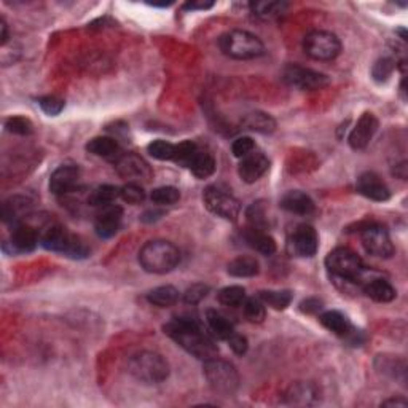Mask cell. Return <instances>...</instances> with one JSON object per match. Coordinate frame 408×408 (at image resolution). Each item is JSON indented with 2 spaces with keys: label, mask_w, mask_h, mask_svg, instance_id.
Masks as SVG:
<instances>
[{
  "label": "cell",
  "mask_w": 408,
  "mask_h": 408,
  "mask_svg": "<svg viewBox=\"0 0 408 408\" xmlns=\"http://www.w3.org/2000/svg\"><path fill=\"white\" fill-rule=\"evenodd\" d=\"M171 340L199 360L217 357L218 348L197 316H179L163 327Z\"/></svg>",
  "instance_id": "1"
},
{
  "label": "cell",
  "mask_w": 408,
  "mask_h": 408,
  "mask_svg": "<svg viewBox=\"0 0 408 408\" xmlns=\"http://www.w3.org/2000/svg\"><path fill=\"white\" fill-rule=\"evenodd\" d=\"M180 262V251L171 241L153 239L139 251V265L152 275L171 273Z\"/></svg>",
  "instance_id": "2"
},
{
  "label": "cell",
  "mask_w": 408,
  "mask_h": 408,
  "mask_svg": "<svg viewBox=\"0 0 408 408\" xmlns=\"http://www.w3.org/2000/svg\"><path fill=\"white\" fill-rule=\"evenodd\" d=\"M330 276L340 282H351L356 286H362L364 279L369 275V268L365 267L362 258L356 252L348 247H336L325 258Z\"/></svg>",
  "instance_id": "3"
},
{
  "label": "cell",
  "mask_w": 408,
  "mask_h": 408,
  "mask_svg": "<svg viewBox=\"0 0 408 408\" xmlns=\"http://www.w3.org/2000/svg\"><path fill=\"white\" fill-rule=\"evenodd\" d=\"M218 48L223 55L238 59V61H249L260 58L265 53V45L256 34L233 29L218 37Z\"/></svg>",
  "instance_id": "4"
},
{
  "label": "cell",
  "mask_w": 408,
  "mask_h": 408,
  "mask_svg": "<svg viewBox=\"0 0 408 408\" xmlns=\"http://www.w3.org/2000/svg\"><path fill=\"white\" fill-rule=\"evenodd\" d=\"M129 375L144 384H159L169 376V364L162 354L140 351L128 360Z\"/></svg>",
  "instance_id": "5"
},
{
  "label": "cell",
  "mask_w": 408,
  "mask_h": 408,
  "mask_svg": "<svg viewBox=\"0 0 408 408\" xmlns=\"http://www.w3.org/2000/svg\"><path fill=\"white\" fill-rule=\"evenodd\" d=\"M40 242L45 249L59 252L69 258H85L90 256V247L85 244V241L80 236L67 232L59 223L46 227L44 235L40 236Z\"/></svg>",
  "instance_id": "6"
},
{
  "label": "cell",
  "mask_w": 408,
  "mask_h": 408,
  "mask_svg": "<svg viewBox=\"0 0 408 408\" xmlns=\"http://www.w3.org/2000/svg\"><path fill=\"white\" fill-rule=\"evenodd\" d=\"M203 374L214 393L230 397L238 391L239 374L235 369V365L227 362V360L217 357L204 360Z\"/></svg>",
  "instance_id": "7"
},
{
  "label": "cell",
  "mask_w": 408,
  "mask_h": 408,
  "mask_svg": "<svg viewBox=\"0 0 408 408\" xmlns=\"http://www.w3.org/2000/svg\"><path fill=\"white\" fill-rule=\"evenodd\" d=\"M204 204L212 214L225 218V221L236 222L241 212L239 201L233 197V193L223 185H209L203 195Z\"/></svg>",
  "instance_id": "8"
},
{
  "label": "cell",
  "mask_w": 408,
  "mask_h": 408,
  "mask_svg": "<svg viewBox=\"0 0 408 408\" xmlns=\"http://www.w3.org/2000/svg\"><path fill=\"white\" fill-rule=\"evenodd\" d=\"M303 50L316 61H332L341 53V42L329 31H311L303 40Z\"/></svg>",
  "instance_id": "9"
},
{
  "label": "cell",
  "mask_w": 408,
  "mask_h": 408,
  "mask_svg": "<svg viewBox=\"0 0 408 408\" xmlns=\"http://www.w3.org/2000/svg\"><path fill=\"white\" fill-rule=\"evenodd\" d=\"M282 80L289 86L298 88L301 91H317L329 86L330 80L325 74L317 72L308 67L298 66V64H289L282 70Z\"/></svg>",
  "instance_id": "10"
},
{
  "label": "cell",
  "mask_w": 408,
  "mask_h": 408,
  "mask_svg": "<svg viewBox=\"0 0 408 408\" xmlns=\"http://www.w3.org/2000/svg\"><path fill=\"white\" fill-rule=\"evenodd\" d=\"M360 241L365 247V251L370 256L380 257V258H389L394 256V244L389 236L388 230L378 223H371L367 225L360 232Z\"/></svg>",
  "instance_id": "11"
},
{
  "label": "cell",
  "mask_w": 408,
  "mask_h": 408,
  "mask_svg": "<svg viewBox=\"0 0 408 408\" xmlns=\"http://www.w3.org/2000/svg\"><path fill=\"white\" fill-rule=\"evenodd\" d=\"M319 247V238L316 230L311 225H298L289 236L287 251L295 257H312L316 256Z\"/></svg>",
  "instance_id": "12"
},
{
  "label": "cell",
  "mask_w": 408,
  "mask_h": 408,
  "mask_svg": "<svg viewBox=\"0 0 408 408\" xmlns=\"http://www.w3.org/2000/svg\"><path fill=\"white\" fill-rule=\"evenodd\" d=\"M356 187L362 197L371 201H378V203H383V201H388L391 198V190H389L386 182L376 173H374V171H365V173L360 174L357 177Z\"/></svg>",
  "instance_id": "13"
},
{
  "label": "cell",
  "mask_w": 408,
  "mask_h": 408,
  "mask_svg": "<svg viewBox=\"0 0 408 408\" xmlns=\"http://www.w3.org/2000/svg\"><path fill=\"white\" fill-rule=\"evenodd\" d=\"M123 221V209L117 204H109L104 208H99V212L94 221V230L96 235L103 239H109L115 236L118 230H120Z\"/></svg>",
  "instance_id": "14"
},
{
  "label": "cell",
  "mask_w": 408,
  "mask_h": 408,
  "mask_svg": "<svg viewBox=\"0 0 408 408\" xmlns=\"http://www.w3.org/2000/svg\"><path fill=\"white\" fill-rule=\"evenodd\" d=\"M270 169V159L262 152L254 150L249 155L241 158V163L238 166V174L242 182L246 183H256L258 179L267 174Z\"/></svg>",
  "instance_id": "15"
},
{
  "label": "cell",
  "mask_w": 408,
  "mask_h": 408,
  "mask_svg": "<svg viewBox=\"0 0 408 408\" xmlns=\"http://www.w3.org/2000/svg\"><path fill=\"white\" fill-rule=\"evenodd\" d=\"M378 125H380L378 118L374 114H370V112H365L364 115H360L356 126L353 128L350 138H348L351 149L364 150L370 144V140L374 139L375 133L378 131Z\"/></svg>",
  "instance_id": "16"
},
{
  "label": "cell",
  "mask_w": 408,
  "mask_h": 408,
  "mask_svg": "<svg viewBox=\"0 0 408 408\" xmlns=\"http://www.w3.org/2000/svg\"><path fill=\"white\" fill-rule=\"evenodd\" d=\"M117 173L123 179L138 180V179H150L152 171L140 157L134 153H123V155L115 162Z\"/></svg>",
  "instance_id": "17"
},
{
  "label": "cell",
  "mask_w": 408,
  "mask_h": 408,
  "mask_svg": "<svg viewBox=\"0 0 408 408\" xmlns=\"http://www.w3.org/2000/svg\"><path fill=\"white\" fill-rule=\"evenodd\" d=\"M80 179V168L75 164H62L50 177V192L56 197L70 193Z\"/></svg>",
  "instance_id": "18"
},
{
  "label": "cell",
  "mask_w": 408,
  "mask_h": 408,
  "mask_svg": "<svg viewBox=\"0 0 408 408\" xmlns=\"http://www.w3.org/2000/svg\"><path fill=\"white\" fill-rule=\"evenodd\" d=\"M40 242V235L34 227L27 223H16L13 233L10 236L8 244L11 254H25L32 252Z\"/></svg>",
  "instance_id": "19"
},
{
  "label": "cell",
  "mask_w": 408,
  "mask_h": 408,
  "mask_svg": "<svg viewBox=\"0 0 408 408\" xmlns=\"http://www.w3.org/2000/svg\"><path fill=\"white\" fill-rule=\"evenodd\" d=\"M360 289H362L367 297L376 301V303H389V301L397 297V292H395L393 284L380 276L365 277Z\"/></svg>",
  "instance_id": "20"
},
{
  "label": "cell",
  "mask_w": 408,
  "mask_h": 408,
  "mask_svg": "<svg viewBox=\"0 0 408 408\" xmlns=\"http://www.w3.org/2000/svg\"><path fill=\"white\" fill-rule=\"evenodd\" d=\"M281 208L284 211L291 212V214L310 216L315 212L316 206L310 195H306L300 190H292V192H287L281 198Z\"/></svg>",
  "instance_id": "21"
},
{
  "label": "cell",
  "mask_w": 408,
  "mask_h": 408,
  "mask_svg": "<svg viewBox=\"0 0 408 408\" xmlns=\"http://www.w3.org/2000/svg\"><path fill=\"white\" fill-rule=\"evenodd\" d=\"M86 150L94 157L112 159V162H117L123 155L120 144L114 138H105V136H99V138L91 139L86 144Z\"/></svg>",
  "instance_id": "22"
},
{
  "label": "cell",
  "mask_w": 408,
  "mask_h": 408,
  "mask_svg": "<svg viewBox=\"0 0 408 408\" xmlns=\"http://www.w3.org/2000/svg\"><path fill=\"white\" fill-rule=\"evenodd\" d=\"M242 238H244L246 244L251 247V249L257 251L262 254V256H273L276 252V241L273 236H270L267 232L258 228H247L244 233H242Z\"/></svg>",
  "instance_id": "23"
},
{
  "label": "cell",
  "mask_w": 408,
  "mask_h": 408,
  "mask_svg": "<svg viewBox=\"0 0 408 408\" xmlns=\"http://www.w3.org/2000/svg\"><path fill=\"white\" fill-rule=\"evenodd\" d=\"M286 400L292 405H315L319 402V391L311 383H295L287 389Z\"/></svg>",
  "instance_id": "24"
},
{
  "label": "cell",
  "mask_w": 408,
  "mask_h": 408,
  "mask_svg": "<svg viewBox=\"0 0 408 408\" xmlns=\"http://www.w3.org/2000/svg\"><path fill=\"white\" fill-rule=\"evenodd\" d=\"M319 321H321V324L329 330V332L341 336V338H346V336L350 335L354 329L353 324L350 322V319L343 315V312L335 311V310L322 312V315L319 316Z\"/></svg>",
  "instance_id": "25"
},
{
  "label": "cell",
  "mask_w": 408,
  "mask_h": 408,
  "mask_svg": "<svg viewBox=\"0 0 408 408\" xmlns=\"http://www.w3.org/2000/svg\"><path fill=\"white\" fill-rule=\"evenodd\" d=\"M241 126L258 134H271L276 129V120L265 112H251L241 120Z\"/></svg>",
  "instance_id": "26"
},
{
  "label": "cell",
  "mask_w": 408,
  "mask_h": 408,
  "mask_svg": "<svg viewBox=\"0 0 408 408\" xmlns=\"http://www.w3.org/2000/svg\"><path fill=\"white\" fill-rule=\"evenodd\" d=\"M32 208L31 201L26 197H11L2 204V221L5 223H18L20 218L27 214L29 209Z\"/></svg>",
  "instance_id": "27"
},
{
  "label": "cell",
  "mask_w": 408,
  "mask_h": 408,
  "mask_svg": "<svg viewBox=\"0 0 408 408\" xmlns=\"http://www.w3.org/2000/svg\"><path fill=\"white\" fill-rule=\"evenodd\" d=\"M206 322H208L211 334L218 340L227 341L228 336L235 332V327H233V324L230 322V319L227 316H223L222 312L217 310L206 311Z\"/></svg>",
  "instance_id": "28"
},
{
  "label": "cell",
  "mask_w": 408,
  "mask_h": 408,
  "mask_svg": "<svg viewBox=\"0 0 408 408\" xmlns=\"http://www.w3.org/2000/svg\"><path fill=\"white\" fill-rule=\"evenodd\" d=\"M227 271L233 277H254L258 275L260 263L256 257L241 256L228 263Z\"/></svg>",
  "instance_id": "29"
},
{
  "label": "cell",
  "mask_w": 408,
  "mask_h": 408,
  "mask_svg": "<svg viewBox=\"0 0 408 408\" xmlns=\"http://www.w3.org/2000/svg\"><path fill=\"white\" fill-rule=\"evenodd\" d=\"M216 168H217L216 158L212 157L211 153L201 150L197 152V155L193 157L190 164H188V169H190L193 176L198 177V179H208V177L216 173Z\"/></svg>",
  "instance_id": "30"
},
{
  "label": "cell",
  "mask_w": 408,
  "mask_h": 408,
  "mask_svg": "<svg viewBox=\"0 0 408 408\" xmlns=\"http://www.w3.org/2000/svg\"><path fill=\"white\" fill-rule=\"evenodd\" d=\"M179 300V291L174 286H159L147 294V301L158 308H168Z\"/></svg>",
  "instance_id": "31"
},
{
  "label": "cell",
  "mask_w": 408,
  "mask_h": 408,
  "mask_svg": "<svg viewBox=\"0 0 408 408\" xmlns=\"http://www.w3.org/2000/svg\"><path fill=\"white\" fill-rule=\"evenodd\" d=\"M117 198H120V188L115 185H99L94 188L88 197V204L94 206V208H104V206L114 204V201Z\"/></svg>",
  "instance_id": "32"
},
{
  "label": "cell",
  "mask_w": 408,
  "mask_h": 408,
  "mask_svg": "<svg viewBox=\"0 0 408 408\" xmlns=\"http://www.w3.org/2000/svg\"><path fill=\"white\" fill-rule=\"evenodd\" d=\"M257 297L263 301L265 306L282 311L292 303L294 295L291 291H260Z\"/></svg>",
  "instance_id": "33"
},
{
  "label": "cell",
  "mask_w": 408,
  "mask_h": 408,
  "mask_svg": "<svg viewBox=\"0 0 408 408\" xmlns=\"http://www.w3.org/2000/svg\"><path fill=\"white\" fill-rule=\"evenodd\" d=\"M287 8V4L284 2H254L251 4L252 13L263 21L275 20V18L281 16L284 10Z\"/></svg>",
  "instance_id": "34"
},
{
  "label": "cell",
  "mask_w": 408,
  "mask_h": 408,
  "mask_svg": "<svg viewBox=\"0 0 408 408\" xmlns=\"http://www.w3.org/2000/svg\"><path fill=\"white\" fill-rule=\"evenodd\" d=\"M217 300L222 305L230 306V308H238L246 300V289L241 286H228L223 287L217 294Z\"/></svg>",
  "instance_id": "35"
},
{
  "label": "cell",
  "mask_w": 408,
  "mask_h": 408,
  "mask_svg": "<svg viewBox=\"0 0 408 408\" xmlns=\"http://www.w3.org/2000/svg\"><path fill=\"white\" fill-rule=\"evenodd\" d=\"M147 152L150 153V157L159 159V162H169V159H174L176 145L171 144V142L168 140L158 139V140H153L152 144H149Z\"/></svg>",
  "instance_id": "36"
},
{
  "label": "cell",
  "mask_w": 408,
  "mask_h": 408,
  "mask_svg": "<svg viewBox=\"0 0 408 408\" xmlns=\"http://www.w3.org/2000/svg\"><path fill=\"white\" fill-rule=\"evenodd\" d=\"M150 199L158 206H171L180 199V192L176 187H158L152 192Z\"/></svg>",
  "instance_id": "37"
},
{
  "label": "cell",
  "mask_w": 408,
  "mask_h": 408,
  "mask_svg": "<svg viewBox=\"0 0 408 408\" xmlns=\"http://www.w3.org/2000/svg\"><path fill=\"white\" fill-rule=\"evenodd\" d=\"M242 308H244V315L251 322L260 324V322H263L265 316H267V310H265L263 301L258 297L246 298L244 303H242Z\"/></svg>",
  "instance_id": "38"
},
{
  "label": "cell",
  "mask_w": 408,
  "mask_h": 408,
  "mask_svg": "<svg viewBox=\"0 0 408 408\" xmlns=\"http://www.w3.org/2000/svg\"><path fill=\"white\" fill-rule=\"evenodd\" d=\"M198 145L195 144L192 140H183L180 144L176 145V152H174V159L177 164H180V166H185L188 168V164L193 159V157L197 155L198 152Z\"/></svg>",
  "instance_id": "39"
},
{
  "label": "cell",
  "mask_w": 408,
  "mask_h": 408,
  "mask_svg": "<svg viewBox=\"0 0 408 408\" xmlns=\"http://www.w3.org/2000/svg\"><path fill=\"white\" fill-rule=\"evenodd\" d=\"M395 67H397V62H395L393 58H380L374 64V67H371V77H374L376 81L383 84V81L389 80V77L394 74Z\"/></svg>",
  "instance_id": "40"
},
{
  "label": "cell",
  "mask_w": 408,
  "mask_h": 408,
  "mask_svg": "<svg viewBox=\"0 0 408 408\" xmlns=\"http://www.w3.org/2000/svg\"><path fill=\"white\" fill-rule=\"evenodd\" d=\"M120 198L125 201V203L136 206V204L144 203L145 192H144V188L138 185L136 182H128L126 185H123L120 188Z\"/></svg>",
  "instance_id": "41"
},
{
  "label": "cell",
  "mask_w": 408,
  "mask_h": 408,
  "mask_svg": "<svg viewBox=\"0 0 408 408\" xmlns=\"http://www.w3.org/2000/svg\"><path fill=\"white\" fill-rule=\"evenodd\" d=\"M5 128L8 133H13L18 136H29L34 133V125L31 120H27L25 117H10L5 121Z\"/></svg>",
  "instance_id": "42"
},
{
  "label": "cell",
  "mask_w": 408,
  "mask_h": 408,
  "mask_svg": "<svg viewBox=\"0 0 408 408\" xmlns=\"http://www.w3.org/2000/svg\"><path fill=\"white\" fill-rule=\"evenodd\" d=\"M209 294V286H206V284H193L187 289L185 292H183V301H185L187 305H198L201 300H204L208 297Z\"/></svg>",
  "instance_id": "43"
},
{
  "label": "cell",
  "mask_w": 408,
  "mask_h": 408,
  "mask_svg": "<svg viewBox=\"0 0 408 408\" xmlns=\"http://www.w3.org/2000/svg\"><path fill=\"white\" fill-rule=\"evenodd\" d=\"M265 208L262 203H254L249 206V209L246 212L247 221H249L252 228H258V230H265V225H267V218H265Z\"/></svg>",
  "instance_id": "44"
},
{
  "label": "cell",
  "mask_w": 408,
  "mask_h": 408,
  "mask_svg": "<svg viewBox=\"0 0 408 408\" xmlns=\"http://www.w3.org/2000/svg\"><path fill=\"white\" fill-rule=\"evenodd\" d=\"M256 150V142L249 136H242L232 144V152L236 158H244Z\"/></svg>",
  "instance_id": "45"
},
{
  "label": "cell",
  "mask_w": 408,
  "mask_h": 408,
  "mask_svg": "<svg viewBox=\"0 0 408 408\" xmlns=\"http://www.w3.org/2000/svg\"><path fill=\"white\" fill-rule=\"evenodd\" d=\"M39 105L46 115L50 117H56L62 112L64 109V100L59 99L56 96H45L39 99Z\"/></svg>",
  "instance_id": "46"
},
{
  "label": "cell",
  "mask_w": 408,
  "mask_h": 408,
  "mask_svg": "<svg viewBox=\"0 0 408 408\" xmlns=\"http://www.w3.org/2000/svg\"><path fill=\"white\" fill-rule=\"evenodd\" d=\"M227 343H228V346L232 348V351L235 354H238V356H242V354H246L247 350H249V341H247V338H246L244 335L238 334L236 330L232 335L228 336Z\"/></svg>",
  "instance_id": "47"
},
{
  "label": "cell",
  "mask_w": 408,
  "mask_h": 408,
  "mask_svg": "<svg viewBox=\"0 0 408 408\" xmlns=\"http://www.w3.org/2000/svg\"><path fill=\"white\" fill-rule=\"evenodd\" d=\"M322 300H319V298H315V297H311V298H306L303 300L300 303V310L306 312V315H316V312H319L322 310Z\"/></svg>",
  "instance_id": "48"
},
{
  "label": "cell",
  "mask_w": 408,
  "mask_h": 408,
  "mask_svg": "<svg viewBox=\"0 0 408 408\" xmlns=\"http://www.w3.org/2000/svg\"><path fill=\"white\" fill-rule=\"evenodd\" d=\"M211 7H214V2H204V0H199V2H188L183 5V10L195 11V10H208Z\"/></svg>",
  "instance_id": "49"
},
{
  "label": "cell",
  "mask_w": 408,
  "mask_h": 408,
  "mask_svg": "<svg viewBox=\"0 0 408 408\" xmlns=\"http://www.w3.org/2000/svg\"><path fill=\"white\" fill-rule=\"evenodd\" d=\"M8 42V26L5 22V18H0V45L5 46Z\"/></svg>",
  "instance_id": "50"
},
{
  "label": "cell",
  "mask_w": 408,
  "mask_h": 408,
  "mask_svg": "<svg viewBox=\"0 0 408 408\" xmlns=\"http://www.w3.org/2000/svg\"><path fill=\"white\" fill-rule=\"evenodd\" d=\"M383 407H400V408H405L408 405V402L404 397H393V399H388L384 400Z\"/></svg>",
  "instance_id": "51"
}]
</instances>
